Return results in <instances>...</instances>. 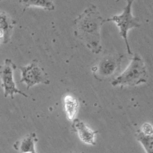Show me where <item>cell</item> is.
<instances>
[{"label":"cell","mask_w":153,"mask_h":153,"mask_svg":"<svg viewBox=\"0 0 153 153\" xmlns=\"http://www.w3.org/2000/svg\"><path fill=\"white\" fill-rule=\"evenodd\" d=\"M104 23L97 8L89 6L74 21V35L94 54L101 52L100 29Z\"/></svg>","instance_id":"1"},{"label":"cell","mask_w":153,"mask_h":153,"mask_svg":"<svg viewBox=\"0 0 153 153\" xmlns=\"http://www.w3.org/2000/svg\"><path fill=\"white\" fill-rule=\"evenodd\" d=\"M148 74L143 59L138 54H135L127 68L111 82L114 86H132L146 83Z\"/></svg>","instance_id":"2"},{"label":"cell","mask_w":153,"mask_h":153,"mask_svg":"<svg viewBox=\"0 0 153 153\" xmlns=\"http://www.w3.org/2000/svg\"><path fill=\"white\" fill-rule=\"evenodd\" d=\"M16 68V65L10 59H6L4 65L0 66V79L2 81V86L4 90V97H7L9 95L11 99H13L14 94L18 93L28 97V96L26 94L17 88L14 81L13 72Z\"/></svg>","instance_id":"6"},{"label":"cell","mask_w":153,"mask_h":153,"mask_svg":"<svg viewBox=\"0 0 153 153\" xmlns=\"http://www.w3.org/2000/svg\"><path fill=\"white\" fill-rule=\"evenodd\" d=\"M136 138L143 145L146 153H152V135H146L142 132L141 131H138L137 132Z\"/></svg>","instance_id":"12"},{"label":"cell","mask_w":153,"mask_h":153,"mask_svg":"<svg viewBox=\"0 0 153 153\" xmlns=\"http://www.w3.org/2000/svg\"><path fill=\"white\" fill-rule=\"evenodd\" d=\"M19 69L22 72L20 82L26 83L28 90L37 84L49 85L50 83L47 73L37 60L33 61L27 66H19Z\"/></svg>","instance_id":"5"},{"label":"cell","mask_w":153,"mask_h":153,"mask_svg":"<svg viewBox=\"0 0 153 153\" xmlns=\"http://www.w3.org/2000/svg\"><path fill=\"white\" fill-rule=\"evenodd\" d=\"M141 132L144 134L151 135H152V127L149 123H145L142 125Z\"/></svg>","instance_id":"13"},{"label":"cell","mask_w":153,"mask_h":153,"mask_svg":"<svg viewBox=\"0 0 153 153\" xmlns=\"http://www.w3.org/2000/svg\"><path fill=\"white\" fill-rule=\"evenodd\" d=\"M37 141L36 134L31 133L16 142L14 148L20 153H32L36 152L35 144Z\"/></svg>","instance_id":"8"},{"label":"cell","mask_w":153,"mask_h":153,"mask_svg":"<svg viewBox=\"0 0 153 153\" xmlns=\"http://www.w3.org/2000/svg\"><path fill=\"white\" fill-rule=\"evenodd\" d=\"M13 28V22L5 14L0 13V32L3 34L4 42L9 41Z\"/></svg>","instance_id":"11"},{"label":"cell","mask_w":153,"mask_h":153,"mask_svg":"<svg viewBox=\"0 0 153 153\" xmlns=\"http://www.w3.org/2000/svg\"><path fill=\"white\" fill-rule=\"evenodd\" d=\"M63 107L68 120H74L79 107L78 99L71 94H67L63 99Z\"/></svg>","instance_id":"9"},{"label":"cell","mask_w":153,"mask_h":153,"mask_svg":"<svg viewBox=\"0 0 153 153\" xmlns=\"http://www.w3.org/2000/svg\"><path fill=\"white\" fill-rule=\"evenodd\" d=\"M127 5L124 9L122 14L117 16H113L111 18L104 20V23L113 22L115 23L120 30V35L123 38L126 44L127 53L132 55V52L127 39V33L129 30L134 28H139L141 25L140 23V19L134 17L132 14V4L134 0H126Z\"/></svg>","instance_id":"3"},{"label":"cell","mask_w":153,"mask_h":153,"mask_svg":"<svg viewBox=\"0 0 153 153\" xmlns=\"http://www.w3.org/2000/svg\"><path fill=\"white\" fill-rule=\"evenodd\" d=\"M32 153H37V152H36H36H32Z\"/></svg>","instance_id":"14"},{"label":"cell","mask_w":153,"mask_h":153,"mask_svg":"<svg viewBox=\"0 0 153 153\" xmlns=\"http://www.w3.org/2000/svg\"><path fill=\"white\" fill-rule=\"evenodd\" d=\"M72 121V128L78 134V135L82 141L86 144L95 145V137L98 131H93L84 122L80 121L79 119L75 118Z\"/></svg>","instance_id":"7"},{"label":"cell","mask_w":153,"mask_h":153,"mask_svg":"<svg viewBox=\"0 0 153 153\" xmlns=\"http://www.w3.org/2000/svg\"><path fill=\"white\" fill-rule=\"evenodd\" d=\"M19 2L25 7H37L48 11L54 10L55 7L53 0H19Z\"/></svg>","instance_id":"10"},{"label":"cell","mask_w":153,"mask_h":153,"mask_svg":"<svg viewBox=\"0 0 153 153\" xmlns=\"http://www.w3.org/2000/svg\"><path fill=\"white\" fill-rule=\"evenodd\" d=\"M71 153H78V152H71Z\"/></svg>","instance_id":"15"},{"label":"cell","mask_w":153,"mask_h":153,"mask_svg":"<svg viewBox=\"0 0 153 153\" xmlns=\"http://www.w3.org/2000/svg\"><path fill=\"white\" fill-rule=\"evenodd\" d=\"M124 55H105L91 68L94 78L100 81L114 80L120 69Z\"/></svg>","instance_id":"4"}]
</instances>
